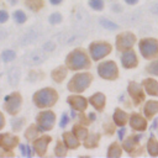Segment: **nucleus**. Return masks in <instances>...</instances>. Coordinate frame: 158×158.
<instances>
[{"mask_svg": "<svg viewBox=\"0 0 158 158\" xmlns=\"http://www.w3.org/2000/svg\"><path fill=\"white\" fill-rule=\"evenodd\" d=\"M139 51L144 58H152L158 54V42L154 38H146L139 42Z\"/></svg>", "mask_w": 158, "mask_h": 158, "instance_id": "20e7f679", "label": "nucleus"}, {"mask_svg": "<svg viewBox=\"0 0 158 158\" xmlns=\"http://www.w3.org/2000/svg\"><path fill=\"white\" fill-rule=\"evenodd\" d=\"M67 63L68 67L77 70V69H83L89 65L88 57L84 52L81 51H73L68 57H67Z\"/></svg>", "mask_w": 158, "mask_h": 158, "instance_id": "f257e3e1", "label": "nucleus"}, {"mask_svg": "<svg viewBox=\"0 0 158 158\" xmlns=\"http://www.w3.org/2000/svg\"><path fill=\"white\" fill-rule=\"evenodd\" d=\"M135 43V36L132 33H128V32H125L122 35H120L117 37V42H116V46L118 49L121 51H126V49H130Z\"/></svg>", "mask_w": 158, "mask_h": 158, "instance_id": "1a4fd4ad", "label": "nucleus"}, {"mask_svg": "<svg viewBox=\"0 0 158 158\" xmlns=\"http://www.w3.org/2000/svg\"><path fill=\"white\" fill-rule=\"evenodd\" d=\"M89 102H90L94 107L101 109V107L104 106V104H105V96H104L102 94H95V95H93V96L89 99Z\"/></svg>", "mask_w": 158, "mask_h": 158, "instance_id": "f3484780", "label": "nucleus"}, {"mask_svg": "<svg viewBox=\"0 0 158 158\" xmlns=\"http://www.w3.org/2000/svg\"><path fill=\"white\" fill-rule=\"evenodd\" d=\"M14 58H15V52L14 51L7 49V51L2 52V60L4 62H11Z\"/></svg>", "mask_w": 158, "mask_h": 158, "instance_id": "cd10ccee", "label": "nucleus"}, {"mask_svg": "<svg viewBox=\"0 0 158 158\" xmlns=\"http://www.w3.org/2000/svg\"><path fill=\"white\" fill-rule=\"evenodd\" d=\"M112 9H114L115 12H120V11H121V6H120V5H114Z\"/></svg>", "mask_w": 158, "mask_h": 158, "instance_id": "ea45409f", "label": "nucleus"}, {"mask_svg": "<svg viewBox=\"0 0 158 158\" xmlns=\"http://www.w3.org/2000/svg\"><path fill=\"white\" fill-rule=\"evenodd\" d=\"M20 149H21V153H22L23 156H31V152H30V147H28V146L20 144Z\"/></svg>", "mask_w": 158, "mask_h": 158, "instance_id": "72a5a7b5", "label": "nucleus"}, {"mask_svg": "<svg viewBox=\"0 0 158 158\" xmlns=\"http://www.w3.org/2000/svg\"><path fill=\"white\" fill-rule=\"evenodd\" d=\"M2 125H4V117H2V115L0 114V128L2 127Z\"/></svg>", "mask_w": 158, "mask_h": 158, "instance_id": "c03bdc74", "label": "nucleus"}, {"mask_svg": "<svg viewBox=\"0 0 158 158\" xmlns=\"http://www.w3.org/2000/svg\"><path fill=\"white\" fill-rule=\"evenodd\" d=\"M16 142H17L16 137H12L10 135H2V136H0V146H2V147L11 148V147H14L16 144Z\"/></svg>", "mask_w": 158, "mask_h": 158, "instance_id": "dca6fc26", "label": "nucleus"}, {"mask_svg": "<svg viewBox=\"0 0 158 158\" xmlns=\"http://www.w3.org/2000/svg\"><path fill=\"white\" fill-rule=\"evenodd\" d=\"M68 102L70 104V106L74 110L83 111L86 107V100L84 98H81V96H72V98H68Z\"/></svg>", "mask_w": 158, "mask_h": 158, "instance_id": "f8f14e48", "label": "nucleus"}, {"mask_svg": "<svg viewBox=\"0 0 158 158\" xmlns=\"http://www.w3.org/2000/svg\"><path fill=\"white\" fill-rule=\"evenodd\" d=\"M89 117H90V120H91V121H94V120H95V115H94L93 112H90V114H89Z\"/></svg>", "mask_w": 158, "mask_h": 158, "instance_id": "a18cd8bd", "label": "nucleus"}, {"mask_svg": "<svg viewBox=\"0 0 158 158\" xmlns=\"http://www.w3.org/2000/svg\"><path fill=\"white\" fill-rule=\"evenodd\" d=\"M147 147H148V152H149L152 156L158 154V142H157L153 137H151V139H149Z\"/></svg>", "mask_w": 158, "mask_h": 158, "instance_id": "5701e85b", "label": "nucleus"}, {"mask_svg": "<svg viewBox=\"0 0 158 158\" xmlns=\"http://www.w3.org/2000/svg\"><path fill=\"white\" fill-rule=\"evenodd\" d=\"M68 121H69V117L67 116V114H63V115H62V120L59 121V126H60V127H64V126L68 123Z\"/></svg>", "mask_w": 158, "mask_h": 158, "instance_id": "f704fd0d", "label": "nucleus"}, {"mask_svg": "<svg viewBox=\"0 0 158 158\" xmlns=\"http://www.w3.org/2000/svg\"><path fill=\"white\" fill-rule=\"evenodd\" d=\"M130 125L133 130H144L146 128V120L138 115H133L130 118Z\"/></svg>", "mask_w": 158, "mask_h": 158, "instance_id": "ddd939ff", "label": "nucleus"}, {"mask_svg": "<svg viewBox=\"0 0 158 158\" xmlns=\"http://www.w3.org/2000/svg\"><path fill=\"white\" fill-rule=\"evenodd\" d=\"M127 118H128V116H127V114H125L123 111H121V110H116V111H115L114 120H115V122H116L117 125L122 126L123 123L127 122Z\"/></svg>", "mask_w": 158, "mask_h": 158, "instance_id": "4be33fe9", "label": "nucleus"}, {"mask_svg": "<svg viewBox=\"0 0 158 158\" xmlns=\"http://www.w3.org/2000/svg\"><path fill=\"white\" fill-rule=\"evenodd\" d=\"M46 53L42 51V49H35L32 52H30L25 59H23V63L26 65H37V64H41L44 59H46Z\"/></svg>", "mask_w": 158, "mask_h": 158, "instance_id": "6e6552de", "label": "nucleus"}, {"mask_svg": "<svg viewBox=\"0 0 158 158\" xmlns=\"http://www.w3.org/2000/svg\"><path fill=\"white\" fill-rule=\"evenodd\" d=\"M91 81V75L88 73H80L75 75L68 84V88L73 91H84Z\"/></svg>", "mask_w": 158, "mask_h": 158, "instance_id": "7ed1b4c3", "label": "nucleus"}, {"mask_svg": "<svg viewBox=\"0 0 158 158\" xmlns=\"http://www.w3.org/2000/svg\"><path fill=\"white\" fill-rule=\"evenodd\" d=\"M14 19H15V21H16V22L22 23V22H25V21H26V15H25L21 10H17V11H15V12H14Z\"/></svg>", "mask_w": 158, "mask_h": 158, "instance_id": "bb28decb", "label": "nucleus"}, {"mask_svg": "<svg viewBox=\"0 0 158 158\" xmlns=\"http://www.w3.org/2000/svg\"><path fill=\"white\" fill-rule=\"evenodd\" d=\"M64 142L68 148H77L79 146V141L77 136H73L72 133H64Z\"/></svg>", "mask_w": 158, "mask_h": 158, "instance_id": "a211bd4d", "label": "nucleus"}, {"mask_svg": "<svg viewBox=\"0 0 158 158\" xmlns=\"http://www.w3.org/2000/svg\"><path fill=\"white\" fill-rule=\"evenodd\" d=\"M100 25H101L104 28H107V30H111V31L117 30V27H118L115 22L109 21V20H106V19H101V20H100Z\"/></svg>", "mask_w": 158, "mask_h": 158, "instance_id": "b1692460", "label": "nucleus"}, {"mask_svg": "<svg viewBox=\"0 0 158 158\" xmlns=\"http://www.w3.org/2000/svg\"><path fill=\"white\" fill-rule=\"evenodd\" d=\"M151 11L153 12V14H156V15H158V2H156L152 7H151Z\"/></svg>", "mask_w": 158, "mask_h": 158, "instance_id": "58836bf2", "label": "nucleus"}, {"mask_svg": "<svg viewBox=\"0 0 158 158\" xmlns=\"http://www.w3.org/2000/svg\"><path fill=\"white\" fill-rule=\"evenodd\" d=\"M5 101H6V109L11 114H15L19 107H20V104H21V100H20V96L19 95H12V96H6L5 98Z\"/></svg>", "mask_w": 158, "mask_h": 158, "instance_id": "9b49d317", "label": "nucleus"}, {"mask_svg": "<svg viewBox=\"0 0 158 158\" xmlns=\"http://www.w3.org/2000/svg\"><path fill=\"white\" fill-rule=\"evenodd\" d=\"M158 111V101H148L144 106V114L147 117H151L152 115H154Z\"/></svg>", "mask_w": 158, "mask_h": 158, "instance_id": "aec40b11", "label": "nucleus"}, {"mask_svg": "<svg viewBox=\"0 0 158 158\" xmlns=\"http://www.w3.org/2000/svg\"><path fill=\"white\" fill-rule=\"evenodd\" d=\"M110 44L105 42H95L90 46V54L94 60H99L102 57H105L107 53H110Z\"/></svg>", "mask_w": 158, "mask_h": 158, "instance_id": "423d86ee", "label": "nucleus"}, {"mask_svg": "<svg viewBox=\"0 0 158 158\" xmlns=\"http://www.w3.org/2000/svg\"><path fill=\"white\" fill-rule=\"evenodd\" d=\"M43 49L44 51H53L54 49V43L53 42H47V43H44V46H43Z\"/></svg>", "mask_w": 158, "mask_h": 158, "instance_id": "c9c22d12", "label": "nucleus"}, {"mask_svg": "<svg viewBox=\"0 0 158 158\" xmlns=\"http://www.w3.org/2000/svg\"><path fill=\"white\" fill-rule=\"evenodd\" d=\"M11 123H12L14 130H20L21 126H22V123H23V120L22 118H15V120L11 121Z\"/></svg>", "mask_w": 158, "mask_h": 158, "instance_id": "2f4dec72", "label": "nucleus"}, {"mask_svg": "<svg viewBox=\"0 0 158 158\" xmlns=\"http://www.w3.org/2000/svg\"><path fill=\"white\" fill-rule=\"evenodd\" d=\"M89 6L94 10H101L104 7V1L102 0H89Z\"/></svg>", "mask_w": 158, "mask_h": 158, "instance_id": "a878e982", "label": "nucleus"}, {"mask_svg": "<svg viewBox=\"0 0 158 158\" xmlns=\"http://www.w3.org/2000/svg\"><path fill=\"white\" fill-rule=\"evenodd\" d=\"M148 70H149V73L158 75V59H157V60H154V62H152V63L149 64Z\"/></svg>", "mask_w": 158, "mask_h": 158, "instance_id": "7c9ffc66", "label": "nucleus"}, {"mask_svg": "<svg viewBox=\"0 0 158 158\" xmlns=\"http://www.w3.org/2000/svg\"><path fill=\"white\" fill-rule=\"evenodd\" d=\"M49 2H51V4H53V5H58V4H60V2H62V0H49Z\"/></svg>", "mask_w": 158, "mask_h": 158, "instance_id": "a19ab883", "label": "nucleus"}, {"mask_svg": "<svg viewBox=\"0 0 158 158\" xmlns=\"http://www.w3.org/2000/svg\"><path fill=\"white\" fill-rule=\"evenodd\" d=\"M121 63L125 68H132L137 64V58L136 54L132 49H126L123 54L121 56Z\"/></svg>", "mask_w": 158, "mask_h": 158, "instance_id": "9d476101", "label": "nucleus"}, {"mask_svg": "<svg viewBox=\"0 0 158 158\" xmlns=\"http://www.w3.org/2000/svg\"><path fill=\"white\" fill-rule=\"evenodd\" d=\"M7 19H9L7 12H6V11H4V10H0V22H5Z\"/></svg>", "mask_w": 158, "mask_h": 158, "instance_id": "e433bc0d", "label": "nucleus"}, {"mask_svg": "<svg viewBox=\"0 0 158 158\" xmlns=\"http://www.w3.org/2000/svg\"><path fill=\"white\" fill-rule=\"evenodd\" d=\"M49 141H51L49 137H42L35 142V149L37 151L38 154H43L46 152V148H47V144Z\"/></svg>", "mask_w": 158, "mask_h": 158, "instance_id": "4468645a", "label": "nucleus"}, {"mask_svg": "<svg viewBox=\"0 0 158 158\" xmlns=\"http://www.w3.org/2000/svg\"><path fill=\"white\" fill-rule=\"evenodd\" d=\"M11 2H12V4H14V2L16 4V0H11Z\"/></svg>", "mask_w": 158, "mask_h": 158, "instance_id": "49530a36", "label": "nucleus"}, {"mask_svg": "<svg viewBox=\"0 0 158 158\" xmlns=\"http://www.w3.org/2000/svg\"><path fill=\"white\" fill-rule=\"evenodd\" d=\"M7 78H9V83L11 85H16L20 80V69L19 68H11L9 70Z\"/></svg>", "mask_w": 158, "mask_h": 158, "instance_id": "412c9836", "label": "nucleus"}, {"mask_svg": "<svg viewBox=\"0 0 158 158\" xmlns=\"http://www.w3.org/2000/svg\"><path fill=\"white\" fill-rule=\"evenodd\" d=\"M54 123V114L52 111H43L38 115V130L47 131Z\"/></svg>", "mask_w": 158, "mask_h": 158, "instance_id": "0eeeda50", "label": "nucleus"}, {"mask_svg": "<svg viewBox=\"0 0 158 158\" xmlns=\"http://www.w3.org/2000/svg\"><path fill=\"white\" fill-rule=\"evenodd\" d=\"M107 154H109V156H111V157H117V156H120V154H121V151L118 149L117 144H116V143H114V144L110 147V151L107 152Z\"/></svg>", "mask_w": 158, "mask_h": 158, "instance_id": "c85d7f7f", "label": "nucleus"}, {"mask_svg": "<svg viewBox=\"0 0 158 158\" xmlns=\"http://www.w3.org/2000/svg\"><path fill=\"white\" fill-rule=\"evenodd\" d=\"M57 99V94L52 89H43L36 93L35 95V102L40 107H47L54 104Z\"/></svg>", "mask_w": 158, "mask_h": 158, "instance_id": "f03ea898", "label": "nucleus"}, {"mask_svg": "<svg viewBox=\"0 0 158 158\" xmlns=\"http://www.w3.org/2000/svg\"><path fill=\"white\" fill-rule=\"evenodd\" d=\"M143 84H144L146 91H147L149 95H157V94H158V84H157L156 80H153V79H147Z\"/></svg>", "mask_w": 158, "mask_h": 158, "instance_id": "2eb2a0df", "label": "nucleus"}, {"mask_svg": "<svg viewBox=\"0 0 158 158\" xmlns=\"http://www.w3.org/2000/svg\"><path fill=\"white\" fill-rule=\"evenodd\" d=\"M125 131H126V130H125L123 127H121V128L117 131V135H118V139H120V141H122V139H123V135H125Z\"/></svg>", "mask_w": 158, "mask_h": 158, "instance_id": "4c0bfd02", "label": "nucleus"}, {"mask_svg": "<svg viewBox=\"0 0 158 158\" xmlns=\"http://www.w3.org/2000/svg\"><path fill=\"white\" fill-rule=\"evenodd\" d=\"M4 37H6V32H5V31H2V30L0 28V40H2Z\"/></svg>", "mask_w": 158, "mask_h": 158, "instance_id": "79ce46f5", "label": "nucleus"}, {"mask_svg": "<svg viewBox=\"0 0 158 158\" xmlns=\"http://www.w3.org/2000/svg\"><path fill=\"white\" fill-rule=\"evenodd\" d=\"M73 132L75 133V136H77L78 138H81V139L86 138V135H88V131H86L85 128H83V127H78V126L74 127V131H73Z\"/></svg>", "mask_w": 158, "mask_h": 158, "instance_id": "393cba45", "label": "nucleus"}, {"mask_svg": "<svg viewBox=\"0 0 158 158\" xmlns=\"http://www.w3.org/2000/svg\"><path fill=\"white\" fill-rule=\"evenodd\" d=\"M98 73L104 79H115L117 77V68L114 62H104L98 67Z\"/></svg>", "mask_w": 158, "mask_h": 158, "instance_id": "39448f33", "label": "nucleus"}, {"mask_svg": "<svg viewBox=\"0 0 158 158\" xmlns=\"http://www.w3.org/2000/svg\"><path fill=\"white\" fill-rule=\"evenodd\" d=\"M128 89H130V93H131L132 98H133L136 101L139 102V101L142 100V94H141V88H139V85L136 84V83H131L130 86H128Z\"/></svg>", "mask_w": 158, "mask_h": 158, "instance_id": "6ab92c4d", "label": "nucleus"}, {"mask_svg": "<svg viewBox=\"0 0 158 158\" xmlns=\"http://www.w3.org/2000/svg\"><path fill=\"white\" fill-rule=\"evenodd\" d=\"M49 22L52 23V25H56V23H59L60 21H62V16L58 14V12H54V14H52L51 16H49Z\"/></svg>", "mask_w": 158, "mask_h": 158, "instance_id": "c756f323", "label": "nucleus"}, {"mask_svg": "<svg viewBox=\"0 0 158 158\" xmlns=\"http://www.w3.org/2000/svg\"><path fill=\"white\" fill-rule=\"evenodd\" d=\"M56 153H57L58 156H64V154H65V148L63 147L62 143H58V144H57V147H56Z\"/></svg>", "mask_w": 158, "mask_h": 158, "instance_id": "473e14b6", "label": "nucleus"}, {"mask_svg": "<svg viewBox=\"0 0 158 158\" xmlns=\"http://www.w3.org/2000/svg\"><path fill=\"white\" fill-rule=\"evenodd\" d=\"M125 1H126L127 4H130V5H135V4H136L138 0H125Z\"/></svg>", "mask_w": 158, "mask_h": 158, "instance_id": "37998d69", "label": "nucleus"}]
</instances>
